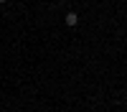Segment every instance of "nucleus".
<instances>
[{
	"label": "nucleus",
	"mask_w": 127,
	"mask_h": 112,
	"mask_svg": "<svg viewBox=\"0 0 127 112\" xmlns=\"http://www.w3.org/2000/svg\"><path fill=\"white\" fill-rule=\"evenodd\" d=\"M66 26L76 28V26H79V15H76V13H66Z\"/></svg>",
	"instance_id": "obj_1"
},
{
	"label": "nucleus",
	"mask_w": 127,
	"mask_h": 112,
	"mask_svg": "<svg viewBox=\"0 0 127 112\" xmlns=\"http://www.w3.org/2000/svg\"><path fill=\"white\" fill-rule=\"evenodd\" d=\"M0 3H5V0H0Z\"/></svg>",
	"instance_id": "obj_2"
},
{
	"label": "nucleus",
	"mask_w": 127,
	"mask_h": 112,
	"mask_svg": "<svg viewBox=\"0 0 127 112\" xmlns=\"http://www.w3.org/2000/svg\"><path fill=\"white\" fill-rule=\"evenodd\" d=\"M64 3H69V0H64Z\"/></svg>",
	"instance_id": "obj_3"
}]
</instances>
